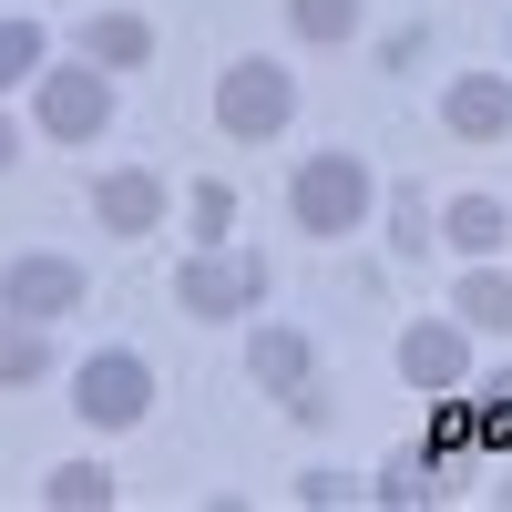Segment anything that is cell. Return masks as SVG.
I'll return each instance as SVG.
<instances>
[{
  "instance_id": "8fae6325",
  "label": "cell",
  "mask_w": 512,
  "mask_h": 512,
  "mask_svg": "<svg viewBox=\"0 0 512 512\" xmlns=\"http://www.w3.org/2000/svg\"><path fill=\"white\" fill-rule=\"evenodd\" d=\"M82 62L144 72V62H154V21H144V11H93V21H82Z\"/></svg>"
},
{
  "instance_id": "277c9868",
  "label": "cell",
  "mask_w": 512,
  "mask_h": 512,
  "mask_svg": "<svg viewBox=\"0 0 512 512\" xmlns=\"http://www.w3.org/2000/svg\"><path fill=\"white\" fill-rule=\"evenodd\" d=\"M31 113H41V134H52V144H93L103 123H113V82H103V62H41Z\"/></svg>"
},
{
  "instance_id": "5bb4252c",
  "label": "cell",
  "mask_w": 512,
  "mask_h": 512,
  "mask_svg": "<svg viewBox=\"0 0 512 512\" xmlns=\"http://www.w3.org/2000/svg\"><path fill=\"white\" fill-rule=\"evenodd\" d=\"M41 369H52V328H41V318H11V308H0V390H31Z\"/></svg>"
},
{
  "instance_id": "d6986e66",
  "label": "cell",
  "mask_w": 512,
  "mask_h": 512,
  "mask_svg": "<svg viewBox=\"0 0 512 512\" xmlns=\"http://www.w3.org/2000/svg\"><path fill=\"white\" fill-rule=\"evenodd\" d=\"M287 31L297 41H349L359 31V0H287Z\"/></svg>"
},
{
  "instance_id": "9a60e30c",
  "label": "cell",
  "mask_w": 512,
  "mask_h": 512,
  "mask_svg": "<svg viewBox=\"0 0 512 512\" xmlns=\"http://www.w3.org/2000/svg\"><path fill=\"white\" fill-rule=\"evenodd\" d=\"M41 62H52L41 21H31V11H11V21H0V93H11V82H41Z\"/></svg>"
},
{
  "instance_id": "30bf717a",
  "label": "cell",
  "mask_w": 512,
  "mask_h": 512,
  "mask_svg": "<svg viewBox=\"0 0 512 512\" xmlns=\"http://www.w3.org/2000/svg\"><path fill=\"white\" fill-rule=\"evenodd\" d=\"M93 226H103V236H154V226H164V175H144V164L93 175Z\"/></svg>"
},
{
  "instance_id": "52a82bcc",
  "label": "cell",
  "mask_w": 512,
  "mask_h": 512,
  "mask_svg": "<svg viewBox=\"0 0 512 512\" xmlns=\"http://www.w3.org/2000/svg\"><path fill=\"white\" fill-rule=\"evenodd\" d=\"M82 297H93V277H82L72 256H52V246H21L11 267H0V308H11V318H41V328H52V318L82 308Z\"/></svg>"
},
{
  "instance_id": "44dd1931",
  "label": "cell",
  "mask_w": 512,
  "mask_h": 512,
  "mask_svg": "<svg viewBox=\"0 0 512 512\" xmlns=\"http://www.w3.org/2000/svg\"><path fill=\"white\" fill-rule=\"evenodd\" d=\"M349 492H359L349 472H308V482H297V502H349Z\"/></svg>"
},
{
  "instance_id": "7c38bea8",
  "label": "cell",
  "mask_w": 512,
  "mask_h": 512,
  "mask_svg": "<svg viewBox=\"0 0 512 512\" xmlns=\"http://www.w3.org/2000/svg\"><path fill=\"white\" fill-rule=\"evenodd\" d=\"M502 236H512V205L502 195H451L441 205V246L451 256H502Z\"/></svg>"
},
{
  "instance_id": "7a4b0ae2",
  "label": "cell",
  "mask_w": 512,
  "mask_h": 512,
  "mask_svg": "<svg viewBox=\"0 0 512 512\" xmlns=\"http://www.w3.org/2000/svg\"><path fill=\"white\" fill-rule=\"evenodd\" d=\"M175 308L185 318H256L267 308V256L256 246H195L175 267Z\"/></svg>"
},
{
  "instance_id": "ffe728a7",
  "label": "cell",
  "mask_w": 512,
  "mask_h": 512,
  "mask_svg": "<svg viewBox=\"0 0 512 512\" xmlns=\"http://www.w3.org/2000/svg\"><path fill=\"white\" fill-rule=\"evenodd\" d=\"M369 492H379V502H431L441 472H431V451H390V472H379Z\"/></svg>"
},
{
  "instance_id": "5b68a950",
  "label": "cell",
  "mask_w": 512,
  "mask_h": 512,
  "mask_svg": "<svg viewBox=\"0 0 512 512\" xmlns=\"http://www.w3.org/2000/svg\"><path fill=\"white\" fill-rule=\"evenodd\" d=\"M246 369H256V390H267V400H287V420H328L318 338H308V328H256V338H246Z\"/></svg>"
},
{
  "instance_id": "7402d4cb",
  "label": "cell",
  "mask_w": 512,
  "mask_h": 512,
  "mask_svg": "<svg viewBox=\"0 0 512 512\" xmlns=\"http://www.w3.org/2000/svg\"><path fill=\"white\" fill-rule=\"evenodd\" d=\"M482 410H492V420L512 410V369H492V379H482Z\"/></svg>"
},
{
  "instance_id": "3957f363",
  "label": "cell",
  "mask_w": 512,
  "mask_h": 512,
  "mask_svg": "<svg viewBox=\"0 0 512 512\" xmlns=\"http://www.w3.org/2000/svg\"><path fill=\"white\" fill-rule=\"evenodd\" d=\"M287 113H297V72H287V62L246 52V62H226V72H216V134L267 144V134H287Z\"/></svg>"
},
{
  "instance_id": "4fadbf2b",
  "label": "cell",
  "mask_w": 512,
  "mask_h": 512,
  "mask_svg": "<svg viewBox=\"0 0 512 512\" xmlns=\"http://www.w3.org/2000/svg\"><path fill=\"white\" fill-rule=\"evenodd\" d=\"M451 318H461V328H512V277L492 267V256H472V267H461V287H451Z\"/></svg>"
},
{
  "instance_id": "9c48e42d",
  "label": "cell",
  "mask_w": 512,
  "mask_h": 512,
  "mask_svg": "<svg viewBox=\"0 0 512 512\" xmlns=\"http://www.w3.org/2000/svg\"><path fill=\"white\" fill-rule=\"evenodd\" d=\"M441 134L502 144V134H512V72H451V82H441Z\"/></svg>"
},
{
  "instance_id": "6da1fadb",
  "label": "cell",
  "mask_w": 512,
  "mask_h": 512,
  "mask_svg": "<svg viewBox=\"0 0 512 512\" xmlns=\"http://www.w3.org/2000/svg\"><path fill=\"white\" fill-rule=\"evenodd\" d=\"M369 205H379V175H369V154H349V144L308 154V164H297V185H287L297 236H318V246L359 236V226H369Z\"/></svg>"
},
{
  "instance_id": "ac0fdd59",
  "label": "cell",
  "mask_w": 512,
  "mask_h": 512,
  "mask_svg": "<svg viewBox=\"0 0 512 512\" xmlns=\"http://www.w3.org/2000/svg\"><path fill=\"white\" fill-rule=\"evenodd\" d=\"M390 246H400V256L441 246V205H420V185H400V195H390Z\"/></svg>"
},
{
  "instance_id": "2e32d148",
  "label": "cell",
  "mask_w": 512,
  "mask_h": 512,
  "mask_svg": "<svg viewBox=\"0 0 512 512\" xmlns=\"http://www.w3.org/2000/svg\"><path fill=\"white\" fill-rule=\"evenodd\" d=\"M41 502H52V512H103L113 502V472H103V461H62V472L41 482Z\"/></svg>"
},
{
  "instance_id": "603a6c76",
  "label": "cell",
  "mask_w": 512,
  "mask_h": 512,
  "mask_svg": "<svg viewBox=\"0 0 512 512\" xmlns=\"http://www.w3.org/2000/svg\"><path fill=\"white\" fill-rule=\"evenodd\" d=\"M11 154H21V134H11V113H0V175H11Z\"/></svg>"
},
{
  "instance_id": "ba28073f",
  "label": "cell",
  "mask_w": 512,
  "mask_h": 512,
  "mask_svg": "<svg viewBox=\"0 0 512 512\" xmlns=\"http://www.w3.org/2000/svg\"><path fill=\"white\" fill-rule=\"evenodd\" d=\"M400 379L410 390H461L472 379V328L461 318H410L400 328Z\"/></svg>"
},
{
  "instance_id": "cb8c5ba5",
  "label": "cell",
  "mask_w": 512,
  "mask_h": 512,
  "mask_svg": "<svg viewBox=\"0 0 512 512\" xmlns=\"http://www.w3.org/2000/svg\"><path fill=\"white\" fill-rule=\"evenodd\" d=\"M502 62H512V11H502Z\"/></svg>"
},
{
  "instance_id": "e0dca14e",
  "label": "cell",
  "mask_w": 512,
  "mask_h": 512,
  "mask_svg": "<svg viewBox=\"0 0 512 512\" xmlns=\"http://www.w3.org/2000/svg\"><path fill=\"white\" fill-rule=\"evenodd\" d=\"M185 226H195V246H226V226H236V185L205 175V185L185 195Z\"/></svg>"
},
{
  "instance_id": "8992f818",
  "label": "cell",
  "mask_w": 512,
  "mask_h": 512,
  "mask_svg": "<svg viewBox=\"0 0 512 512\" xmlns=\"http://www.w3.org/2000/svg\"><path fill=\"white\" fill-rule=\"evenodd\" d=\"M72 410L93 420V431H134V420L154 410V369L134 349H93V359L72 369Z\"/></svg>"
}]
</instances>
